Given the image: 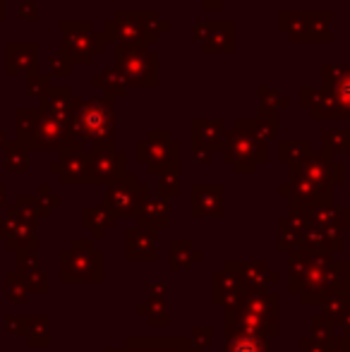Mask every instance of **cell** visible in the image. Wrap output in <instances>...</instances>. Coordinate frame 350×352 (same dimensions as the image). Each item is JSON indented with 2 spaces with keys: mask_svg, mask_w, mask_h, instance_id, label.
I'll return each instance as SVG.
<instances>
[{
  "mask_svg": "<svg viewBox=\"0 0 350 352\" xmlns=\"http://www.w3.org/2000/svg\"><path fill=\"white\" fill-rule=\"evenodd\" d=\"M17 144L36 151H72L82 148L72 132L70 120L46 113L41 108H19L17 111Z\"/></svg>",
  "mask_w": 350,
  "mask_h": 352,
  "instance_id": "1",
  "label": "cell"
},
{
  "mask_svg": "<svg viewBox=\"0 0 350 352\" xmlns=\"http://www.w3.org/2000/svg\"><path fill=\"white\" fill-rule=\"evenodd\" d=\"M171 29L168 19L161 17L159 10H116L111 19L101 27V36L106 46L132 43V46H151L161 41Z\"/></svg>",
  "mask_w": 350,
  "mask_h": 352,
  "instance_id": "2",
  "label": "cell"
},
{
  "mask_svg": "<svg viewBox=\"0 0 350 352\" xmlns=\"http://www.w3.org/2000/svg\"><path fill=\"white\" fill-rule=\"evenodd\" d=\"M113 122H116V101L111 98L96 96L72 101L70 125L77 142H91L96 148H113Z\"/></svg>",
  "mask_w": 350,
  "mask_h": 352,
  "instance_id": "3",
  "label": "cell"
},
{
  "mask_svg": "<svg viewBox=\"0 0 350 352\" xmlns=\"http://www.w3.org/2000/svg\"><path fill=\"white\" fill-rule=\"evenodd\" d=\"M116 70L125 79L127 87L156 89L161 84V60L159 53H151L149 46H132V43H116Z\"/></svg>",
  "mask_w": 350,
  "mask_h": 352,
  "instance_id": "4",
  "label": "cell"
},
{
  "mask_svg": "<svg viewBox=\"0 0 350 352\" xmlns=\"http://www.w3.org/2000/svg\"><path fill=\"white\" fill-rule=\"evenodd\" d=\"M106 51L101 32L91 19H63L61 22V53L70 65H91L94 58Z\"/></svg>",
  "mask_w": 350,
  "mask_h": 352,
  "instance_id": "5",
  "label": "cell"
},
{
  "mask_svg": "<svg viewBox=\"0 0 350 352\" xmlns=\"http://www.w3.org/2000/svg\"><path fill=\"white\" fill-rule=\"evenodd\" d=\"M226 158L238 166V170H254V163L266 158V144L250 132L248 120L235 122V130L226 140Z\"/></svg>",
  "mask_w": 350,
  "mask_h": 352,
  "instance_id": "6",
  "label": "cell"
},
{
  "mask_svg": "<svg viewBox=\"0 0 350 352\" xmlns=\"http://www.w3.org/2000/svg\"><path fill=\"white\" fill-rule=\"evenodd\" d=\"M140 158L151 163V170L156 166H168L171 170H177L180 161V144L168 137V132H151L144 142H140Z\"/></svg>",
  "mask_w": 350,
  "mask_h": 352,
  "instance_id": "7",
  "label": "cell"
},
{
  "mask_svg": "<svg viewBox=\"0 0 350 352\" xmlns=\"http://www.w3.org/2000/svg\"><path fill=\"white\" fill-rule=\"evenodd\" d=\"M322 91L336 101L343 118H350V65L327 63L322 65Z\"/></svg>",
  "mask_w": 350,
  "mask_h": 352,
  "instance_id": "8",
  "label": "cell"
},
{
  "mask_svg": "<svg viewBox=\"0 0 350 352\" xmlns=\"http://www.w3.org/2000/svg\"><path fill=\"white\" fill-rule=\"evenodd\" d=\"M39 46L36 41H10L5 46V74H32L39 72Z\"/></svg>",
  "mask_w": 350,
  "mask_h": 352,
  "instance_id": "9",
  "label": "cell"
},
{
  "mask_svg": "<svg viewBox=\"0 0 350 352\" xmlns=\"http://www.w3.org/2000/svg\"><path fill=\"white\" fill-rule=\"evenodd\" d=\"M201 51L206 56H233L235 53V22L216 19L209 22L206 36L201 41Z\"/></svg>",
  "mask_w": 350,
  "mask_h": 352,
  "instance_id": "10",
  "label": "cell"
},
{
  "mask_svg": "<svg viewBox=\"0 0 350 352\" xmlns=\"http://www.w3.org/2000/svg\"><path fill=\"white\" fill-rule=\"evenodd\" d=\"M331 10H303V43H331Z\"/></svg>",
  "mask_w": 350,
  "mask_h": 352,
  "instance_id": "11",
  "label": "cell"
},
{
  "mask_svg": "<svg viewBox=\"0 0 350 352\" xmlns=\"http://www.w3.org/2000/svg\"><path fill=\"white\" fill-rule=\"evenodd\" d=\"M300 103H303L305 111H309V116L314 120H327V118H343L341 108L336 106L331 96L322 89L303 87L300 89Z\"/></svg>",
  "mask_w": 350,
  "mask_h": 352,
  "instance_id": "12",
  "label": "cell"
},
{
  "mask_svg": "<svg viewBox=\"0 0 350 352\" xmlns=\"http://www.w3.org/2000/svg\"><path fill=\"white\" fill-rule=\"evenodd\" d=\"M223 120H192V144L201 151H216L223 148L226 130Z\"/></svg>",
  "mask_w": 350,
  "mask_h": 352,
  "instance_id": "13",
  "label": "cell"
},
{
  "mask_svg": "<svg viewBox=\"0 0 350 352\" xmlns=\"http://www.w3.org/2000/svg\"><path fill=\"white\" fill-rule=\"evenodd\" d=\"M72 101H75V96H72L70 87H53L51 84V87L39 96V108L46 113H53V116H58V118L70 120Z\"/></svg>",
  "mask_w": 350,
  "mask_h": 352,
  "instance_id": "14",
  "label": "cell"
},
{
  "mask_svg": "<svg viewBox=\"0 0 350 352\" xmlns=\"http://www.w3.org/2000/svg\"><path fill=\"white\" fill-rule=\"evenodd\" d=\"M53 170L61 173L65 180H85V175L91 170V153H85L82 148L65 151L63 163H53Z\"/></svg>",
  "mask_w": 350,
  "mask_h": 352,
  "instance_id": "15",
  "label": "cell"
},
{
  "mask_svg": "<svg viewBox=\"0 0 350 352\" xmlns=\"http://www.w3.org/2000/svg\"><path fill=\"white\" fill-rule=\"evenodd\" d=\"M125 168V153L111 151V148H96L91 153V170L96 173L94 180H106V177H116L118 173Z\"/></svg>",
  "mask_w": 350,
  "mask_h": 352,
  "instance_id": "16",
  "label": "cell"
},
{
  "mask_svg": "<svg viewBox=\"0 0 350 352\" xmlns=\"http://www.w3.org/2000/svg\"><path fill=\"white\" fill-rule=\"evenodd\" d=\"M91 84L96 89H101L103 96L111 98V101H116V98H125L127 96V84L125 79L118 74L116 67H106L103 72L94 74Z\"/></svg>",
  "mask_w": 350,
  "mask_h": 352,
  "instance_id": "17",
  "label": "cell"
},
{
  "mask_svg": "<svg viewBox=\"0 0 350 352\" xmlns=\"http://www.w3.org/2000/svg\"><path fill=\"white\" fill-rule=\"evenodd\" d=\"M278 29L288 34L293 43H303V10H281Z\"/></svg>",
  "mask_w": 350,
  "mask_h": 352,
  "instance_id": "18",
  "label": "cell"
},
{
  "mask_svg": "<svg viewBox=\"0 0 350 352\" xmlns=\"http://www.w3.org/2000/svg\"><path fill=\"white\" fill-rule=\"evenodd\" d=\"M257 94H259V101H262V106H266V108H276V111H281V108L290 106V98L283 96L278 89L259 87Z\"/></svg>",
  "mask_w": 350,
  "mask_h": 352,
  "instance_id": "19",
  "label": "cell"
},
{
  "mask_svg": "<svg viewBox=\"0 0 350 352\" xmlns=\"http://www.w3.org/2000/svg\"><path fill=\"white\" fill-rule=\"evenodd\" d=\"M48 87H51V74H48V72H32V74H27V96L39 98Z\"/></svg>",
  "mask_w": 350,
  "mask_h": 352,
  "instance_id": "20",
  "label": "cell"
},
{
  "mask_svg": "<svg viewBox=\"0 0 350 352\" xmlns=\"http://www.w3.org/2000/svg\"><path fill=\"white\" fill-rule=\"evenodd\" d=\"M322 140H324V146L327 148H338V151H348L350 148V132L327 130Z\"/></svg>",
  "mask_w": 350,
  "mask_h": 352,
  "instance_id": "21",
  "label": "cell"
},
{
  "mask_svg": "<svg viewBox=\"0 0 350 352\" xmlns=\"http://www.w3.org/2000/svg\"><path fill=\"white\" fill-rule=\"evenodd\" d=\"M309 151V142H281V158L283 161H298Z\"/></svg>",
  "mask_w": 350,
  "mask_h": 352,
  "instance_id": "22",
  "label": "cell"
},
{
  "mask_svg": "<svg viewBox=\"0 0 350 352\" xmlns=\"http://www.w3.org/2000/svg\"><path fill=\"white\" fill-rule=\"evenodd\" d=\"M48 74H53V77H70L72 74L70 60H67L63 53H53V56L48 58Z\"/></svg>",
  "mask_w": 350,
  "mask_h": 352,
  "instance_id": "23",
  "label": "cell"
},
{
  "mask_svg": "<svg viewBox=\"0 0 350 352\" xmlns=\"http://www.w3.org/2000/svg\"><path fill=\"white\" fill-rule=\"evenodd\" d=\"M8 166L12 170H27V153H24L22 144H10L8 146Z\"/></svg>",
  "mask_w": 350,
  "mask_h": 352,
  "instance_id": "24",
  "label": "cell"
},
{
  "mask_svg": "<svg viewBox=\"0 0 350 352\" xmlns=\"http://www.w3.org/2000/svg\"><path fill=\"white\" fill-rule=\"evenodd\" d=\"M19 19H27V22H36L39 19V8L34 0H24L19 3Z\"/></svg>",
  "mask_w": 350,
  "mask_h": 352,
  "instance_id": "25",
  "label": "cell"
},
{
  "mask_svg": "<svg viewBox=\"0 0 350 352\" xmlns=\"http://www.w3.org/2000/svg\"><path fill=\"white\" fill-rule=\"evenodd\" d=\"M235 352H262L257 340H250V338H243V340H235Z\"/></svg>",
  "mask_w": 350,
  "mask_h": 352,
  "instance_id": "26",
  "label": "cell"
},
{
  "mask_svg": "<svg viewBox=\"0 0 350 352\" xmlns=\"http://www.w3.org/2000/svg\"><path fill=\"white\" fill-rule=\"evenodd\" d=\"M206 29H209V22H197L195 27H192V41H204L206 36Z\"/></svg>",
  "mask_w": 350,
  "mask_h": 352,
  "instance_id": "27",
  "label": "cell"
},
{
  "mask_svg": "<svg viewBox=\"0 0 350 352\" xmlns=\"http://www.w3.org/2000/svg\"><path fill=\"white\" fill-rule=\"evenodd\" d=\"M199 3L206 12H221L226 8V0H199Z\"/></svg>",
  "mask_w": 350,
  "mask_h": 352,
  "instance_id": "28",
  "label": "cell"
},
{
  "mask_svg": "<svg viewBox=\"0 0 350 352\" xmlns=\"http://www.w3.org/2000/svg\"><path fill=\"white\" fill-rule=\"evenodd\" d=\"M130 352H180L173 348H146V350H130Z\"/></svg>",
  "mask_w": 350,
  "mask_h": 352,
  "instance_id": "29",
  "label": "cell"
},
{
  "mask_svg": "<svg viewBox=\"0 0 350 352\" xmlns=\"http://www.w3.org/2000/svg\"><path fill=\"white\" fill-rule=\"evenodd\" d=\"M5 19V0H0V22Z\"/></svg>",
  "mask_w": 350,
  "mask_h": 352,
  "instance_id": "30",
  "label": "cell"
},
{
  "mask_svg": "<svg viewBox=\"0 0 350 352\" xmlns=\"http://www.w3.org/2000/svg\"><path fill=\"white\" fill-rule=\"evenodd\" d=\"M3 144H5V135L0 132V146H3Z\"/></svg>",
  "mask_w": 350,
  "mask_h": 352,
  "instance_id": "31",
  "label": "cell"
},
{
  "mask_svg": "<svg viewBox=\"0 0 350 352\" xmlns=\"http://www.w3.org/2000/svg\"><path fill=\"white\" fill-rule=\"evenodd\" d=\"M19 3H24V0H19ZM34 3H36V0H34Z\"/></svg>",
  "mask_w": 350,
  "mask_h": 352,
  "instance_id": "32",
  "label": "cell"
}]
</instances>
